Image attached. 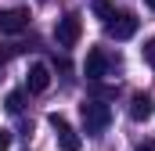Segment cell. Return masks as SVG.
Here are the masks:
<instances>
[{"label":"cell","instance_id":"obj_14","mask_svg":"<svg viewBox=\"0 0 155 151\" xmlns=\"http://www.w3.org/2000/svg\"><path fill=\"white\" fill-rule=\"evenodd\" d=\"M134 151H155V140H144V144H137Z\"/></svg>","mask_w":155,"mask_h":151},{"label":"cell","instance_id":"obj_8","mask_svg":"<svg viewBox=\"0 0 155 151\" xmlns=\"http://www.w3.org/2000/svg\"><path fill=\"white\" fill-rule=\"evenodd\" d=\"M155 112V101L148 97V94H134V101H130V119L134 122H148Z\"/></svg>","mask_w":155,"mask_h":151},{"label":"cell","instance_id":"obj_9","mask_svg":"<svg viewBox=\"0 0 155 151\" xmlns=\"http://www.w3.org/2000/svg\"><path fill=\"white\" fill-rule=\"evenodd\" d=\"M90 11H94V14H97V18H101L105 25H108V22L116 18V7H112L108 0H90Z\"/></svg>","mask_w":155,"mask_h":151},{"label":"cell","instance_id":"obj_7","mask_svg":"<svg viewBox=\"0 0 155 151\" xmlns=\"http://www.w3.org/2000/svg\"><path fill=\"white\" fill-rule=\"evenodd\" d=\"M25 86H29V94H43L47 86H51V69L36 61V65H29V76H25Z\"/></svg>","mask_w":155,"mask_h":151},{"label":"cell","instance_id":"obj_2","mask_svg":"<svg viewBox=\"0 0 155 151\" xmlns=\"http://www.w3.org/2000/svg\"><path fill=\"white\" fill-rule=\"evenodd\" d=\"M22 29H29V11H25V7H7V11H0V33L18 36Z\"/></svg>","mask_w":155,"mask_h":151},{"label":"cell","instance_id":"obj_3","mask_svg":"<svg viewBox=\"0 0 155 151\" xmlns=\"http://www.w3.org/2000/svg\"><path fill=\"white\" fill-rule=\"evenodd\" d=\"M108 69H112V58H108L101 47H94V50L87 54V65H83L87 79H90V83H97V79H105V76H108Z\"/></svg>","mask_w":155,"mask_h":151},{"label":"cell","instance_id":"obj_15","mask_svg":"<svg viewBox=\"0 0 155 151\" xmlns=\"http://www.w3.org/2000/svg\"><path fill=\"white\" fill-rule=\"evenodd\" d=\"M144 4H148V7H152V11H155V0H144Z\"/></svg>","mask_w":155,"mask_h":151},{"label":"cell","instance_id":"obj_12","mask_svg":"<svg viewBox=\"0 0 155 151\" xmlns=\"http://www.w3.org/2000/svg\"><path fill=\"white\" fill-rule=\"evenodd\" d=\"M15 50H18V47H7V50H0V72H4V65L11 61V54H15Z\"/></svg>","mask_w":155,"mask_h":151},{"label":"cell","instance_id":"obj_5","mask_svg":"<svg viewBox=\"0 0 155 151\" xmlns=\"http://www.w3.org/2000/svg\"><path fill=\"white\" fill-rule=\"evenodd\" d=\"M47 122H51V130L58 133V144H61L65 151H79V144H83V140H79V133L65 122V119H61V115H51Z\"/></svg>","mask_w":155,"mask_h":151},{"label":"cell","instance_id":"obj_10","mask_svg":"<svg viewBox=\"0 0 155 151\" xmlns=\"http://www.w3.org/2000/svg\"><path fill=\"white\" fill-rule=\"evenodd\" d=\"M4 104H7V112H15V115H18L22 108H25V94H22V90H11Z\"/></svg>","mask_w":155,"mask_h":151},{"label":"cell","instance_id":"obj_4","mask_svg":"<svg viewBox=\"0 0 155 151\" xmlns=\"http://www.w3.org/2000/svg\"><path fill=\"white\" fill-rule=\"evenodd\" d=\"M54 36H58V43H61V47H76L79 36H83V22H79L76 14H65V18L58 22Z\"/></svg>","mask_w":155,"mask_h":151},{"label":"cell","instance_id":"obj_1","mask_svg":"<svg viewBox=\"0 0 155 151\" xmlns=\"http://www.w3.org/2000/svg\"><path fill=\"white\" fill-rule=\"evenodd\" d=\"M79 115H83V130H87V133H101V130H108V122H112V108H108L105 101H97V97H87V101L79 104Z\"/></svg>","mask_w":155,"mask_h":151},{"label":"cell","instance_id":"obj_6","mask_svg":"<svg viewBox=\"0 0 155 151\" xmlns=\"http://www.w3.org/2000/svg\"><path fill=\"white\" fill-rule=\"evenodd\" d=\"M134 33H137V18H134V14H126V11L116 14V18L108 22V36H112V40H130Z\"/></svg>","mask_w":155,"mask_h":151},{"label":"cell","instance_id":"obj_11","mask_svg":"<svg viewBox=\"0 0 155 151\" xmlns=\"http://www.w3.org/2000/svg\"><path fill=\"white\" fill-rule=\"evenodd\" d=\"M144 61H148V65L155 69V36L148 40V43H144Z\"/></svg>","mask_w":155,"mask_h":151},{"label":"cell","instance_id":"obj_13","mask_svg":"<svg viewBox=\"0 0 155 151\" xmlns=\"http://www.w3.org/2000/svg\"><path fill=\"white\" fill-rule=\"evenodd\" d=\"M11 148V133H7V130H0V151H7Z\"/></svg>","mask_w":155,"mask_h":151}]
</instances>
